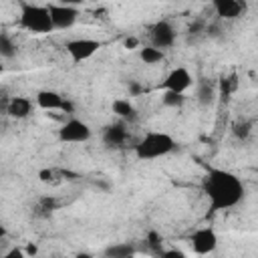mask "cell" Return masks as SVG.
Returning <instances> with one entry per match:
<instances>
[{
    "instance_id": "1",
    "label": "cell",
    "mask_w": 258,
    "mask_h": 258,
    "mask_svg": "<svg viewBox=\"0 0 258 258\" xmlns=\"http://www.w3.org/2000/svg\"><path fill=\"white\" fill-rule=\"evenodd\" d=\"M202 191L210 204L212 212H226L236 208L244 200L242 179L222 167H210L202 177Z\"/></svg>"
},
{
    "instance_id": "2",
    "label": "cell",
    "mask_w": 258,
    "mask_h": 258,
    "mask_svg": "<svg viewBox=\"0 0 258 258\" xmlns=\"http://www.w3.org/2000/svg\"><path fill=\"white\" fill-rule=\"evenodd\" d=\"M175 139L165 131H147L135 145V157L139 161H151L169 155L175 149Z\"/></svg>"
},
{
    "instance_id": "3",
    "label": "cell",
    "mask_w": 258,
    "mask_h": 258,
    "mask_svg": "<svg viewBox=\"0 0 258 258\" xmlns=\"http://www.w3.org/2000/svg\"><path fill=\"white\" fill-rule=\"evenodd\" d=\"M18 22H20V26L24 30H28L32 34H46V32L54 30L48 6L34 4V2H20Z\"/></svg>"
},
{
    "instance_id": "4",
    "label": "cell",
    "mask_w": 258,
    "mask_h": 258,
    "mask_svg": "<svg viewBox=\"0 0 258 258\" xmlns=\"http://www.w3.org/2000/svg\"><path fill=\"white\" fill-rule=\"evenodd\" d=\"M56 135H58V141H62V143H85L91 139L93 131H91L89 123H85L83 119L71 117L58 127Z\"/></svg>"
},
{
    "instance_id": "5",
    "label": "cell",
    "mask_w": 258,
    "mask_h": 258,
    "mask_svg": "<svg viewBox=\"0 0 258 258\" xmlns=\"http://www.w3.org/2000/svg\"><path fill=\"white\" fill-rule=\"evenodd\" d=\"M101 48V42L97 38H73L64 44V50L67 54L71 56L73 62H85L89 60L91 56H95Z\"/></svg>"
},
{
    "instance_id": "6",
    "label": "cell",
    "mask_w": 258,
    "mask_h": 258,
    "mask_svg": "<svg viewBox=\"0 0 258 258\" xmlns=\"http://www.w3.org/2000/svg\"><path fill=\"white\" fill-rule=\"evenodd\" d=\"M50 10V18L54 24V30H67L71 26H75V22L79 20V6H69V4H48Z\"/></svg>"
},
{
    "instance_id": "7",
    "label": "cell",
    "mask_w": 258,
    "mask_h": 258,
    "mask_svg": "<svg viewBox=\"0 0 258 258\" xmlns=\"http://www.w3.org/2000/svg\"><path fill=\"white\" fill-rule=\"evenodd\" d=\"M175 28L171 26L169 20H157L155 24H151L149 28V38H151V44L165 50V48H171L173 42H175Z\"/></svg>"
},
{
    "instance_id": "8",
    "label": "cell",
    "mask_w": 258,
    "mask_h": 258,
    "mask_svg": "<svg viewBox=\"0 0 258 258\" xmlns=\"http://www.w3.org/2000/svg\"><path fill=\"white\" fill-rule=\"evenodd\" d=\"M191 85H194V77H191L189 69H187V67H175V69H171V71L165 75V79H163V83H161V89H163V91L185 93Z\"/></svg>"
},
{
    "instance_id": "9",
    "label": "cell",
    "mask_w": 258,
    "mask_h": 258,
    "mask_svg": "<svg viewBox=\"0 0 258 258\" xmlns=\"http://www.w3.org/2000/svg\"><path fill=\"white\" fill-rule=\"evenodd\" d=\"M218 234L214 228L206 226V228H198L194 234H191V248L196 254L200 256H206V254H212L216 248H218Z\"/></svg>"
},
{
    "instance_id": "10",
    "label": "cell",
    "mask_w": 258,
    "mask_h": 258,
    "mask_svg": "<svg viewBox=\"0 0 258 258\" xmlns=\"http://www.w3.org/2000/svg\"><path fill=\"white\" fill-rule=\"evenodd\" d=\"M127 125L125 121H117V123H109L103 127V143L109 147H123V143L127 141Z\"/></svg>"
},
{
    "instance_id": "11",
    "label": "cell",
    "mask_w": 258,
    "mask_h": 258,
    "mask_svg": "<svg viewBox=\"0 0 258 258\" xmlns=\"http://www.w3.org/2000/svg\"><path fill=\"white\" fill-rule=\"evenodd\" d=\"M36 105L44 111H64L67 101L60 93L52 91V89H44L36 93Z\"/></svg>"
},
{
    "instance_id": "12",
    "label": "cell",
    "mask_w": 258,
    "mask_h": 258,
    "mask_svg": "<svg viewBox=\"0 0 258 258\" xmlns=\"http://www.w3.org/2000/svg\"><path fill=\"white\" fill-rule=\"evenodd\" d=\"M214 6V12L222 18V20H236L242 16V2L240 0H210Z\"/></svg>"
},
{
    "instance_id": "13",
    "label": "cell",
    "mask_w": 258,
    "mask_h": 258,
    "mask_svg": "<svg viewBox=\"0 0 258 258\" xmlns=\"http://www.w3.org/2000/svg\"><path fill=\"white\" fill-rule=\"evenodd\" d=\"M6 113L12 117V119H24L32 113V101L28 97H12L8 103H6Z\"/></svg>"
},
{
    "instance_id": "14",
    "label": "cell",
    "mask_w": 258,
    "mask_h": 258,
    "mask_svg": "<svg viewBox=\"0 0 258 258\" xmlns=\"http://www.w3.org/2000/svg\"><path fill=\"white\" fill-rule=\"evenodd\" d=\"M111 111H113L121 121H125V123H131V121H135V119L139 117L137 107H135L129 99H123V97H119V99H115V101L111 103Z\"/></svg>"
},
{
    "instance_id": "15",
    "label": "cell",
    "mask_w": 258,
    "mask_h": 258,
    "mask_svg": "<svg viewBox=\"0 0 258 258\" xmlns=\"http://www.w3.org/2000/svg\"><path fill=\"white\" fill-rule=\"evenodd\" d=\"M139 58H141L143 64L153 67V64H159L165 58V54H163L161 48H157L153 44H147V46H139Z\"/></svg>"
},
{
    "instance_id": "16",
    "label": "cell",
    "mask_w": 258,
    "mask_h": 258,
    "mask_svg": "<svg viewBox=\"0 0 258 258\" xmlns=\"http://www.w3.org/2000/svg\"><path fill=\"white\" fill-rule=\"evenodd\" d=\"M103 254L109 258H129L135 254V248L129 242H117V244H109L103 250Z\"/></svg>"
},
{
    "instance_id": "17",
    "label": "cell",
    "mask_w": 258,
    "mask_h": 258,
    "mask_svg": "<svg viewBox=\"0 0 258 258\" xmlns=\"http://www.w3.org/2000/svg\"><path fill=\"white\" fill-rule=\"evenodd\" d=\"M196 97H198V103H200V105L210 107V105L214 103V99H216V87H214L210 81H204V83L198 85Z\"/></svg>"
},
{
    "instance_id": "18",
    "label": "cell",
    "mask_w": 258,
    "mask_h": 258,
    "mask_svg": "<svg viewBox=\"0 0 258 258\" xmlns=\"http://www.w3.org/2000/svg\"><path fill=\"white\" fill-rule=\"evenodd\" d=\"M16 42L10 38V34L8 32H2L0 34V56L4 58V60H8V58H12V56H16Z\"/></svg>"
},
{
    "instance_id": "19",
    "label": "cell",
    "mask_w": 258,
    "mask_h": 258,
    "mask_svg": "<svg viewBox=\"0 0 258 258\" xmlns=\"http://www.w3.org/2000/svg\"><path fill=\"white\" fill-rule=\"evenodd\" d=\"M161 103L169 109H179L185 103V93H177V91H163L161 95Z\"/></svg>"
},
{
    "instance_id": "20",
    "label": "cell",
    "mask_w": 258,
    "mask_h": 258,
    "mask_svg": "<svg viewBox=\"0 0 258 258\" xmlns=\"http://www.w3.org/2000/svg\"><path fill=\"white\" fill-rule=\"evenodd\" d=\"M250 133H252V123L246 121V119H238V121L232 125V135H234L236 139H240V141L248 139Z\"/></svg>"
},
{
    "instance_id": "21",
    "label": "cell",
    "mask_w": 258,
    "mask_h": 258,
    "mask_svg": "<svg viewBox=\"0 0 258 258\" xmlns=\"http://www.w3.org/2000/svg\"><path fill=\"white\" fill-rule=\"evenodd\" d=\"M24 256H26V252L24 250H18V248H12L10 252L4 254V258H24Z\"/></svg>"
},
{
    "instance_id": "22",
    "label": "cell",
    "mask_w": 258,
    "mask_h": 258,
    "mask_svg": "<svg viewBox=\"0 0 258 258\" xmlns=\"http://www.w3.org/2000/svg\"><path fill=\"white\" fill-rule=\"evenodd\" d=\"M38 179L40 181H50L52 179V169H40L38 171Z\"/></svg>"
},
{
    "instance_id": "23",
    "label": "cell",
    "mask_w": 258,
    "mask_h": 258,
    "mask_svg": "<svg viewBox=\"0 0 258 258\" xmlns=\"http://www.w3.org/2000/svg\"><path fill=\"white\" fill-rule=\"evenodd\" d=\"M161 256H165V258H181L183 252H181V250H163Z\"/></svg>"
},
{
    "instance_id": "24",
    "label": "cell",
    "mask_w": 258,
    "mask_h": 258,
    "mask_svg": "<svg viewBox=\"0 0 258 258\" xmlns=\"http://www.w3.org/2000/svg\"><path fill=\"white\" fill-rule=\"evenodd\" d=\"M125 48H139V40L135 38V36H129V38H125Z\"/></svg>"
},
{
    "instance_id": "25",
    "label": "cell",
    "mask_w": 258,
    "mask_h": 258,
    "mask_svg": "<svg viewBox=\"0 0 258 258\" xmlns=\"http://www.w3.org/2000/svg\"><path fill=\"white\" fill-rule=\"evenodd\" d=\"M24 252H26V256H34V254H38V248H36L34 244H28V246L24 248Z\"/></svg>"
},
{
    "instance_id": "26",
    "label": "cell",
    "mask_w": 258,
    "mask_h": 258,
    "mask_svg": "<svg viewBox=\"0 0 258 258\" xmlns=\"http://www.w3.org/2000/svg\"><path fill=\"white\" fill-rule=\"evenodd\" d=\"M60 4H69V6H79V4H83V0H58Z\"/></svg>"
},
{
    "instance_id": "27",
    "label": "cell",
    "mask_w": 258,
    "mask_h": 258,
    "mask_svg": "<svg viewBox=\"0 0 258 258\" xmlns=\"http://www.w3.org/2000/svg\"><path fill=\"white\" fill-rule=\"evenodd\" d=\"M256 177H258V165H256Z\"/></svg>"
}]
</instances>
